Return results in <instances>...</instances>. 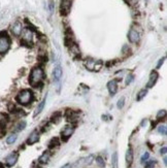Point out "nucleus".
<instances>
[{
	"mask_svg": "<svg viewBox=\"0 0 167 168\" xmlns=\"http://www.w3.org/2000/svg\"><path fill=\"white\" fill-rule=\"evenodd\" d=\"M42 80H44V70L40 67H36V68H34L31 71L30 84L33 87H36V86L39 85L42 81Z\"/></svg>",
	"mask_w": 167,
	"mask_h": 168,
	"instance_id": "nucleus-1",
	"label": "nucleus"
},
{
	"mask_svg": "<svg viewBox=\"0 0 167 168\" xmlns=\"http://www.w3.org/2000/svg\"><path fill=\"white\" fill-rule=\"evenodd\" d=\"M17 100L20 104L27 105L33 100V94H32V92L30 90H23L18 94Z\"/></svg>",
	"mask_w": 167,
	"mask_h": 168,
	"instance_id": "nucleus-2",
	"label": "nucleus"
},
{
	"mask_svg": "<svg viewBox=\"0 0 167 168\" xmlns=\"http://www.w3.org/2000/svg\"><path fill=\"white\" fill-rule=\"evenodd\" d=\"M10 40L6 34H0V54H4L8 51Z\"/></svg>",
	"mask_w": 167,
	"mask_h": 168,
	"instance_id": "nucleus-3",
	"label": "nucleus"
},
{
	"mask_svg": "<svg viewBox=\"0 0 167 168\" xmlns=\"http://www.w3.org/2000/svg\"><path fill=\"white\" fill-rule=\"evenodd\" d=\"M71 8V1L70 0H62L60 4V13L62 16H67Z\"/></svg>",
	"mask_w": 167,
	"mask_h": 168,
	"instance_id": "nucleus-4",
	"label": "nucleus"
},
{
	"mask_svg": "<svg viewBox=\"0 0 167 168\" xmlns=\"http://www.w3.org/2000/svg\"><path fill=\"white\" fill-rule=\"evenodd\" d=\"M22 40L24 42H26V44H31L32 42V38H33V32H32L30 29H23L22 31Z\"/></svg>",
	"mask_w": 167,
	"mask_h": 168,
	"instance_id": "nucleus-5",
	"label": "nucleus"
},
{
	"mask_svg": "<svg viewBox=\"0 0 167 168\" xmlns=\"http://www.w3.org/2000/svg\"><path fill=\"white\" fill-rule=\"evenodd\" d=\"M18 158H19V155H18L17 153H12L9 156L6 157V159H5L6 166H8V167L13 166V165H15V164L17 163Z\"/></svg>",
	"mask_w": 167,
	"mask_h": 168,
	"instance_id": "nucleus-6",
	"label": "nucleus"
},
{
	"mask_svg": "<svg viewBox=\"0 0 167 168\" xmlns=\"http://www.w3.org/2000/svg\"><path fill=\"white\" fill-rule=\"evenodd\" d=\"M74 132V128L72 126H66L65 128L63 129L62 131V138H63V140H67L70 136L72 135V133Z\"/></svg>",
	"mask_w": 167,
	"mask_h": 168,
	"instance_id": "nucleus-7",
	"label": "nucleus"
},
{
	"mask_svg": "<svg viewBox=\"0 0 167 168\" xmlns=\"http://www.w3.org/2000/svg\"><path fill=\"white\" fill-rule=\"evenodd\" d=\"M128 38H129V40L131 42H133V44H136V42L139 41V33L134 30V29H131L129 31V33H128Z\"/></svg>",
	"mask_w": 167,
	"mask_h": 168,
	"instance_id": "nucleus-8",
	"label": "nucleus"
},
{
	"mask_svg": "<svg viewBox=\"0 0 167 168\" xmlns=\"http://www.w3.org/2000/svg\"><path fill=\"white\" fill-rule=\"evenodd\" d=\"M22 31H23V26H22V23L21 22H16L12 26V32L13 33V35H16V36L21 35Z\"/></svg>",
	"mask_w": 167,
	"mask_h": 168,
	"instance_id": "nucleus-9",
	"label": "nucleus"
},
{
	"mask_svg": "<svg viewBox=\"0 0 167 168\" xmlns=\"http://www.w3.org/2000/svg\"><path fill=\"white\" fill-rule=\"evenodd\" d=\"M6 123H8V117L3 113H0V134H3L5 132Z\"/></svg>",
	"mask_w": 167,
	"mask_h": 168,
	"instance_id": "nucleus-10",
	"label": "nucleus"
},
{
	"mask_svg": "<svg viewBox=\"0 0 167 168\" xmlns=\"http://www.w3.org/2000/svg\"><path fill=\"white\" fill-rule=\"evenodd\" d=\"M107 89L111 95H115L117 91H118V85H117V81H111L107 84Z\"/></svg>",
	"mask_w": 167,
	"mask_h": 168,
	"instance_id": "nucleus-11",
	"label": "nucleus"
},
{
	"mask_svg": "<svg viewBox=\"0 0 167 168\" xmlns=\"http://www.w3.org/2000/svg\"><path fill=\"white\" fill-rule=\"evenodd\" d=\"M158 73L156 71H153V72L150 74V80H149V83L147 85V88H152L154 87V85L156 84V81L158 80Z\"/></svg>",
	"mask_w": 167,
	"mask_h": 168,
	"instance_id": "nucleus-12",
	"label": "nucleus"
},
{
	"mask_svg": "<svg viewBox=\"0 0 167 168\" xmlns=\"http://www.w3.org/2000/svg\"><path fill=\"white\" fill-rule=\"evenodd\" d=\"M38 139H39V134H38V132L37 131H33L30 134V136L28 137L27 144H35V142L38 141Z\"/></svg>",
	"mask_w": 167,
	"mask_h": 168,
	"instance_id": "nucleus-13",
	"label": "nucleus"
},
{
	"mask_svg": "<svg viewBox=\"0 0 167 168\" xmlns=\"http://www.w3.org/2000/svg\"><path fill=\"white\" fill-rule=\"evenodd\" d=\"M50 157H51V154H50L49 151L47 152H44L42 155L39 157V159H38V162L41 163V164H45V163H48V161L50 159Z\"/></svg>",
	"mask_w": 167,
	"mask_h": 168,
	"instance_id": "nucleus-14",
	"label": "nucleus"
},
{
	"mask_svg": "<svg viewBox=\"0 0 167 168\" xmlns=\"http://www.w3.org/2000/svg\"><path fill=\"white\" fill-rule=\"evenodd\" d=\"M53 76H54V78L56 81H59L62 76V68L61 66H57L55 67L54 71H53Z\"/></svg>",
	"mask_w": 167,
	"mask_h": 168,
	"instance_id": "nucleus-15",
	"label": "nucleus"
},
{
	"mask_svg": "<svg viewBox=\"0 0 167 168\" xmlns=\"http://www.w3.org/2000/svg\"><path fill=\"white\" fill-rule=\"evenodd\" d=\"M132 161H133V153H132V150L129 149L126 152V162L128 165H131V164H132Z\"/></svg>",
	"mask_w": 167,
	"mask_h": 168,
	"instance_id": "nucleus-16",
	"label": "nucleus"
},
{
	"mask_svg": "<svg viewBox=\"0 0 167 168\" xmlns=\"http://www.w3.org/2000/svg\"><path fill=\"white\" fill-rule=\"evenodd\" d=\"M44 104H45V98L42 100L39 104H38V106L36 107V109H35V113H34V117H36L37 115H39V113L42 112V109H44Z\"/></svg>",
	"mask_w": 167,
	"mask_h": 168,
	"instance_id": "nucleus-17",
	"label": "nucleus"
},
{
	"mask_svg": "<svg viewBox=\"0 0 167 168\" xmlns=\"http://www.w3.org/2000/svg\"><path fill=\"white\" fill-rule=\"evenodd\" d=\"M112 168H118V153L117 152L112 154Z\"/></svg>",
	"mask_w": 167,
	"mask_h": 168,
	"instance_id": "nucleus-18",
	"label": "nucleus"
},
{
	"mask_svg": "<svg viewBox=\"0 0 167 168\" xmlns=\"http://www.w3.org/2000/svg\"><path fill=\"white\" fill-rule=\"evenodd\" d=\"M17 138H18V135L17 134L9 135V136L8 137V139H6V144H13V142L17 140Z\"/></svg>",
	"mask_w": 167,
	"mask_h": 168,
	"instance_id": "nucleus-19",
	"label": "nucleus"
},
{
	"mask_svg": "<svg viewBox=\"0 0 167 168\" xmlns=\"http://www.w3.org/2000/svg\"><path fill=\"white\" fill-rule=\"evenodd\" d=\"M96 163H97V165L100 168H103L105 166V162L102 157H97V158H96Z\"/></svg>",
	"mask_w": 167,
	"mask_h": 168,
	"instance_id": "nucleus-20",
	"label": "nucleus"
},
{
	"mask_svg": "<svg viewBox=\"0 0 167 168\" xmlns=\"http://www.w3.org/2000/svg\"><path fill=\"white\" fill-rule=\"evenodd\" d=\"M25 127H26V122L25 121H21L16 126V131H21V130H24Z\"/></svg>",
	"mask_w": 167,
	"mask_h": 168,
	"instance_id": "nucleus-21",
	"label": "nucleus"
},
{
	"mask_svg": "<svg viewBox=\"0 0 167 168\" xmlns=\"http://www.w3.org/2000/svg\"><path fill=\"white\" fill-rule=\"evenodd\" d=\"M57 145H59V139L58 138H53L51 142L49 144V148L50 149H53V148H55V146Z\"/></svg>",
	"mask_w": 167,
	"mask_h": 168,
	"instance_id": "nucleus-22",
	"label": "nucleus"
},
{
	"mask_svg": "<svg viewBox=\"0 0 167 168\" xmlns=\"http://www.w3.org/2000/svg\"><path fill=\"white\" fill-rule=\"evenodd\" d=\"M147 93H148L147 90H141V91L137 94V98H136V99L138 100V101H139V100H141L145 95H147Z\"/></svg>",
	"mask_w": 167,
	"mask_h": 168,
	"instance_id": "nucleus-23",
	"label": "nucleus"
},
{
	"mask_svg": "<svg viewBox=\"0 0 167 168\" xmlns=\"http://www.w3.org/2000/svg\"><path fill=\"white\" fill-rule=\"evenodd\" d=\"M158 132H159L160 134L166 135L167 130H166V126H165V125H161V126H159L158 127Z\"/></svg>",
	"mask_w": 167,
	"mask_h": 168,
	"instance_id": "nucleus-24",
	"label": "nucleus"
},
{
	"mask_svg": "<svg viewBox=\"0 0 167 168\" xmlns=\"http://www.w3.org/2000/svg\"><path fill=\"white\" fill-rule=\"evenodd\" d=\"M60 118H61V113H54V116H53V118H52V121L53 122H59V120H60Z\"/></svg>",
	"mask_w": 167,
	"mask_h": 168,
	"instance_id": "nucleus-25",
	"label": "nucleus"
},
{
	"mask_svg": "<svg viewBox=\"0 0 167 168\" xmlns=\"http://www.w3.org/2000/svg\"><path fill=\"white\" fill-rule=\"evenodd\" d=\"M124 104H125V98L122 97L121 99H119V101H118V108H123L124 107Z\"/></svg>",
	"mask_w": 167,
	"mask_h": 168,
	"instance_id": "nucleus-26",
	"label": "nucleus"
},
{
	"mask_svg": "<svg viewBox=\"0 0 167 168\" xmlns=\"http://www.w3.org/2000/svg\"><path fill=\"white\" fill-rule=\"evenodd\" d=\"M149 158H150V154H149V153H144V155H143V157H141V162L144 163V161H147Z\"/></svg>",
	"mask_w": 167,
	"mask_h": 168,
	"instance_id": "nucleus-27",
	"label": "nucleus"
},
{
	"mask_svg": "<svg viewBox=\"0 0 167 168\" xmlns=\"http://www.w3.org/2000/svg\"><path fill=\"white\" fill-rule=\"evenodd\" d=\"M165 116H166L165 110H160V112L158 113V115H157V118L158 119H161V118H164Z\"/></svg>",
	"mask_w": 167,
	"mask_h": 168,
	"instance_id": "nucleus-28",
	"label": "nucleus"
},
{
	"mask_svg": "<svg viewBox=\"0 0 167 168\" xmlns=\"http://www.w3.org/2000/svg\"><path fill=\"white\" fill-rule=\"evenodd\" d=\"M132 81H133V76L132 74H129V76H127V80H126V85H129L132 83Z\"/></svg>",
	"mask_w": 167,
	"mask_h": 168,
	"instance_id": "nucleus-29",
	"label": "nucleus"
},
{
	"mask_svg": "<svg viewBox=\"0 0 167 168\" xmlns=\"http://www.w3.org/2000/svg\"><path fill=\"white\" fill-rule=\"evenodd\" d=\"M93 158H94V157L91 155V156H89V158L86 159V161H87L86 164H87V165H90V164L92 163V161H93Z\"/></svg>",
	"mask_w": 167,
	"mask_h": 168,
	"instance_id": "nucleus-30",
	"label": "nucleus"
},
{
	"mask_svg": "<svg viewBox=\"0 0 167 168\" xmlns=\"http://www.w3.org/2000/svg\"><path fill=\"white\" fill-rule=\"evenodd\" d=\"M154 164H155L154 161H150V162L145 165V168H153V167H154Z\"/></svg>",
	"mask_w": 167,
	"mask_h": 168,
	"instance_id": "nucleus-31",
	"label": "nucleus"
},
{
	"mask_svg": "<svg viewBox=\"0 0 167 168\" xmlns=\"http://www.w3.org/2000/svg\"><path fill=\"white\" fill-rule=\"evenodd\" d=\"M160 152H161L162 155H165L166 152H167V148H166V146H164V148H162V149H161V151H160Z\"/></svg>",
	"mask_w": 167,
	"mask_h": 168,
	"instance_id": "nucleus-32",
	"label": "nucleus"
},
{
	"mask_svg": "<svg viewBox=\"0 0 167 168\" xmlns=\"http://www.w3.org/2000/svg\"><path fill=\"white\" fill-rule=\"evenodd\" d=\"M164 60H165V57H164V58H163V59H161V60H160V61H159L158 65H157V67H158V68H159V67H161V65L163 64V62H164Z\"/></svg>",
	"mask_w": 167,
	"mask_h": 168,
	"instance_id": "nucleus-33",
	"label": "nucleus"
},
{
	"mask_svg": "<svg viewBox=\"0 0 167 168\" xmlns=\"http://www.w3.org/2000/svg\"><path fill=\"white\" fill-rule=\"evenodd\" d=\"M61 168H71V164H69V163H67V164H65L63 167H61Z\"/></svg>",
	"mask_w": 167,
	"mask_h": 168,
	"instance_id": "nucleus-34",
	"label": "nucleus"
},
{
	"mask_svg": "<svg viewBox=\"0 0 167 168\" xmlns=\"http://www.w3.org/2000/svg\"><path fill=\"white\" fill-rule=\"evenodd\" d=\"M164 164H165V165H167V159H166V157H164Z\"/></svg>",
	"mask_w": 167,
	"mask_h": 168,
	"instance_id": "nucleus-35",
	"label": "nucleus"
}]
</instances>
